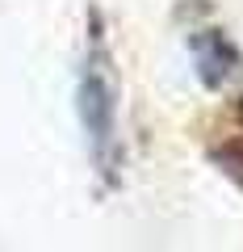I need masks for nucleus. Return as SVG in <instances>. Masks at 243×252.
I'll return each instance as SVG.
<instances>
[{"label": "nucleus", "mask_w": 243, "mask_h": 252, "mask_svg": "<svg viewBox=\"0 0 243 252\" xmlns=\"http://www.w3.org/2000/svg\"><path fill=\"white\" fill-rule=\"evenodd\" d=\"M76 109L80 126L88 135V152L97 160L101 177H113L122 164V139H117V84H113V59L101 38V21L92 17L88 51L80 63V84H76Z\"/></svg>", "instance_id": "nucleus-1"}, {"label": "nucleus", "mask_w": 243, "mask_h": 252, "mask_svg": "<svg viewBox=\"0 0 243 252\" xmlns=\"http://www.w3.org/2000/svg\"><path fill=\"white\" fill-rule=\"evenodd\" d=\"M193 55H197V72H201V80H206L210 89H222L235 76V63H239V55L226 42L222 30H201V34L193 38Z\"/></svg>", "instance_id": "nucleus-2"}]
</instances>
